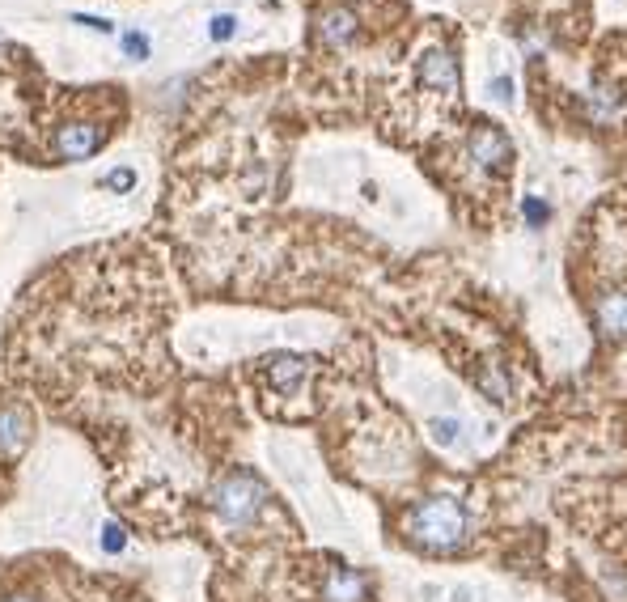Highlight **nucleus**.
<instances>
[{
    "label": "nucleus",
    "instance_id": "f257e3e1",
    "mask_svg": "<svg viewBox=\"0 0 627 602\" xmlns=\"http://www.w3.org/2000/svg\"><path fill=\"white\" fill-rule=\"evenodd\" d=\"M403 535L428 556H454L471 543V513L450 492H433V497H420L407 509Z\"/></svg>",
    "mask_w": 627,
    "mask_h": 602
},
{
    "label": "nucleus",
    "instance_id": "f03ea898",
    "mask_svg": "<svg viewBox=\"0 0 627 602\" xmlns=\"http://www.w3.org/2000/svg\"><path fill=\"white\" fill-rule=\"evenodd\" d=\"M208 505H212V513H217L229 530H242L250 522H259V513L267 509V484L259 480L255 471L238 467V471H229V475H221V480L212 484Z\"/></svg>",
    "mask_w": 627,
    "mask_h": 602
},
{
    "label": "nucleus",
    "instance_id": "7ed1b4c3",
    "mask_svg": "<svg viewBox=\"0 0 627 602\" xmlns=\"http://www.w3.org/2000/svg\"><path fill=\"white\" fill-rule=\"evenodd\" d=\"M467 157L483 174H505L513 166V140L505 136V128H496V123H475L467 136Z\"/></svg>",
    "mask_w": 627,
    "mask_h": 602
},
{
    "label": "nucleus",
    "instance_id": "20e7f679",
    "mask_svg": "<svg viewBox=\"0 0 627 602\" xmlns=\"http://www.w3.org/2000/svg\"><path fill=\"white\" fill-rule=\"evenodd\" d=\"M310 369H314V357H306V352H272V357H263V382L276 395H293L301 391Z\"/></svg>",
    "mask_w": 627,
    "mask_h": 602
},
{
    "label": "nucleus",
    "instance_id": "39448f33",
    "mask_svg": "<svg viewBox=\"0 0 627 602\" xmlns=\"http://www.w3.org/2000/svg\"><path fill=\"white\" fill-rule=\"evenodd\" d=\"M369 598H373V581L361 569L331 564L327 577H322V602H369Z\"/></svg>",
    "mask_w": 627,
    "mask_h": 602
},
{
    "label": "nucleus",
    "instance_id": "423d86ee",
    "mask_svg": "<svg viewBox=\"0 0 627 602\" xmlns=\"http://www.w3.org/2000/svg\"><path fill=\"white\" fill-rule=\"evenodd\" d=\"M106 140V128L98 123H64L56 132V157L60 162H85V157H94Z\"/></svg>",
    "mask_w": 627,
    "mask_h": 602
},
{
    "label": "nucleus",
    "instance_id": "0eeeda50",
    "mask_svg": "<svg viewBox=\"0 0 627 602\" xmlns=\"http://www.w3.org/2000/svg\"><path fill=\"white\" fill-rule=\"evenodd\" d=\"M416 77L424 90H437V94H450L458 90V64L445 47H424L416 56Z\"/></svg>",
    "mask_w": 627,
    "mask_h": 602
},
{
    "label": "nucleus",
    "instance_id": "6e6552de",
    "mask_svg": "<svg viewBox=\"0 0 627 602\" xmlns=\"http://www.w3.org/2000/svg\"><path fill=\"white\" fill-rule=\"evenodd\" d=\"M314 34H318V43H322V47L339 51V47H348V43L361 39V17H356L352 9H344V5L322 9V13H318V22H314Z\"/></svg>",
    "mask_w": 627,
    "mask_h": 602
},
{
    "label": "nucleus",
    "instance_id": "1a4fd4ad",
    "mask_svg": "<svg viewBox=\"0 0 627 602\" xmlns=\"http://www.w3.org/2000/svg\"><path fill=\"white\" fill-rule=\"evenodd\" d=\"M594 323L606 344L627 340V289H606L594 306Z\"/></svg>",
    "mask_w": 627,
    "mask_h": 602
},
{
    "label": "nucleus",
    "instance_id": "9d476101",
    "mask_svg": "<svg viewBox=\"0 0 627 602\" xmlns=\"http://www.w3.org/2000/svg\"><path fill=\"white\" fill-rule=\"evenodd\" d=\"M30 433H34V424H30V412L26 407H0V454L5 458H17L26 446H30Z\"/></svg>",
    "mask_w": 627,
    "mask_h": 602
},
{
    "label": "nucleus",
    "instance_id": "9b49d317",
    "mask_svg": "<svg viewBox=\"0 0 627 602\" xmlns=\"http://www.w3.org/2000/svg\"><path fill=\"white\" fill-rule=\"evenodd\" d=\"M424 437L433 441V446H441V450H458L462 441H467L458 416H428V420H424Z\"/></svg>",
    "mask_w": 627,
    "mask_h": 602
},
{
    "label": "nucleus",
    "instance_id": "f8f14e48",
    "mask_svg": "<svg viewBox=\"0 0 627 602\" xmlns=\"http://www.w3.org/2000/svg\"><path fill=\"white\" fill-rule=\"evenodd\" d=\"M475 382H479V391L488 395V399H496V403H505V399H509V378L500 374L496 365H483L479 374H475Z\"/></svg>",
    "mask_w": 627,
    "mask_h": 602
},
{
    "label": "nucleus",
    "instance_id": "ddd939ff",
    "mask_svg": "<svg viewBox=\"0 0 627 602\" xmlns=\"http://www.w3.org/2000/svg\"><path fill=\"white\" fill-rule=\"evenodd\" d=\"M522 217H526L530 229H543V225L551 221V204H547L543 196H526V200H522Z\"/></svg>",
    "mask_w": 627,
    "mask_h": 602
},
{
    "label": "nucleus",
    "instance_id": "4468645a",
    "mask_svg": "<svg viewBox=\"0 0 627 602\" xmlns=\"http://www.w3.org/2000/svg\"><path fill=\"white\" fill-rule=\"evenodd\" d=\"M136 187V170L132 166H119L111 174H102V191H115V196H123V191Z\"/></svg>",
    "mask_w": 627,
    "mask_h": 602
},
{
    "label": "nucleus",
    "instance_id": "2eb2a0df",
    "mask_svg": "<svg viewBox=\"0 0 627 602\" xmlns=\"http://www.w3.org/2000/svg\"><path fill=\"white\" fill-rule=\"evenodd\" d=\"M513 90H517L513 73H500V77H492V81H488V98H496L500 106H513V102H517V94H513Z\"/></svg>",
    "mask_w": 627,
    "mask_h": 602
},
{
    "label": "nucleus",
    "instance_id": "dca6fc26",
    "mask_svg": "<svg viewBox=\"0 0 627 602\" xmlns=\"http://www.w3.org/2000/svg\"><path fill=\"white\" fill-rule=\"evenodd\" d=\"M208 34H212L217 43H229V39L238 34V17H234V13H217V17L208 22Z\"/></svg>",
    "mask_w": 627,
    "mask_h": 602
},
{
    "label": "nucleus",
    "instance_id": "f3484780",
    "mask_svg": "<svg viewBox=\"0 0 627 602\" xmlns=\"http://www.w3.org/2000/svg\"><path fill=\"white\" fill-rule=\"evenodd\" d=\"M119 43H123V56H128V60H145L149 56V39L140 30H123Z\"/></svg>",
    "mask_w": 627,
    "mask_h": 602
},
{
    "label": "nucleus",
    "instance_id": "a211bd4d",
    "mask_svg": "<svg viewBox=\"0 0 627 602\" xmlns=\"http://www.w3.org/2000/svg\"><path fill=\"white\" fill-rule=\"evenodd\" d=\"M123 547H128V535H123V526H119V522H106V526H102V552L119 556Z\"/></svg>",
    "mask_w": 627,
    "mask_h": 602
},
{
    "label": "nucleus",
    "instance_id": "6ab92c4d",
    "mask_svg": "<svg viewBox=\"0 0 627 602\" xmlns=\"http://www.w3.org/2000/svg\"><path fill=\"white\" fill-rule=\"evenodd\" d=\"M73 22H81V26H89V30H102V34L111 30V22H102V17H85V13H77Z\"/></svg>",
    "mask_w": 627,
    "mask_h": 602
},
{
    "label": "nucleus",
    "instance_id": "aec40b11",
    "mask_svg": "<svg viewBox=\"0 0 627 602\" xmlns=\"http://www.w3.org/2000/svg\"><path fill=\"white\" fill-rule=\"evenodd\" d=\"M5 602H39V598H34V594H9Z\"/></svg>",
    "mask_w": 627,
    "mask_h": 602
}]
</instances>
